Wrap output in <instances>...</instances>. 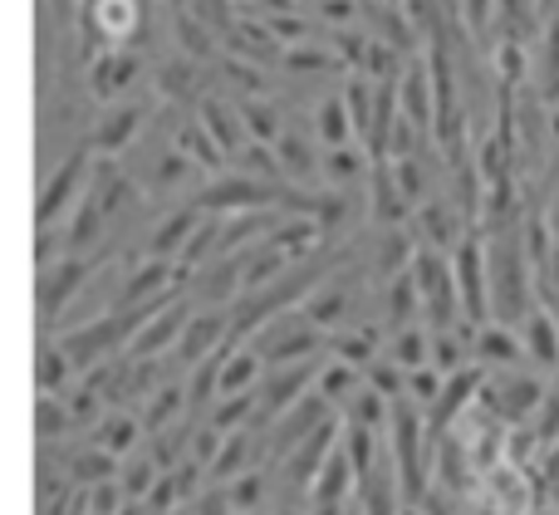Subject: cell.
I'll return each mask as SVG.
<instances>
[{"instance_id":"obj_1","label":"cell","mask_w":559,"mask_h":515,"mask_svg":"<svg viewBox=\"0 0 559 515\" xmlns=\"http://www.w3.org/2000/svg\"><path fill=\"white\" fill-rule=\"evenodd\" d=\"M413 280L417 295H423V324L432 334H452L462 330V290H456V265L447 251H432V245H417L413 255Z\"/></svg>"},{"instance_id":"obj_2","label":"cell","mask_w":559,"mask_h":515,"mask_svg":"<svg viewBox=\"0 0 559 515\" xmlns=\"http://www.w3.org/2000/svg\"><path fill=\"white\" fill-rule=\"evenodd\" d=\"M94 163L98 157L88 153V147H79V153H69L64 163L49 172L45 192H39V202H35L39 231H55V226H64V216H74V206L84 202L88 182H94Z\"/></svg>"},{"instance_id":"obj_3","label":"cell","mask_w":559,"mask_h":515,"mask_svg":"<svg viewBox=\"0 0 559 515\" xmlns=\"http://www.w3.org/2000/svg\"><path fill=\"white\" fill-rule=\"evenodd\" d=\"M98 265H104L98 255H64V261L39 271V324H45V334H59L69 300H79V290L98 275Z\"/></svg>"},{"instance_id":"obj_4","label":"cell","mask_w":559,"mask_h":515,"mask_svg":"<svg viewBox=\"0 0 559 515\" xmlns=\"http://www.w3.org/2000/svg\"><path fill=\"white\" fill-rule=\"evenodd\" d=\"M319 344H324V330L309 324L305 314H280L275 324H265L255 334V354L265 359V369H289V363H309L319 359Z\"/></svg>"},{"instance_id":"obj_5","label":"cell","mask_w":559,"mask_h":515,"mask_svg":"<svg viewBox=\"0 0 559 515\" xmlns=\"http://www.w3.org/2000/svg\"><path fill=\"white\" fill-rule=\"evenodd\" d=\"M456 265V290H462V320L472 330L491 324V271H486V241L481 231H466L462 245L452 251Z\"/></svg>"},{"instance_id":"obj_6","label":"cell","mask_w":559,"mask_h":515,"mask_svg":"<svg viewBox=\"0 0 559 515\" xmlns=\"http://www.w3.org/2000/svg\"><path fill=\"white\" fill-rule=\"evenodd\" d=\"M319 369H324V363L309 359V363H289V369H271V373H265V383H261V418H255V428L271 432L275 422L295 408V403H305L309 393H314V383H319Z\"/></svg>"},{"instance_id":"obj_7","label":"cell","mask_w":559,"mask_h":515,"mask_svg":"<svg viewBox=\"0 0 559 515\" xmlns=\"http://www.w3.org/2000/svg\"><path fill=\"white\" fill-rule=\"evenodd\" d=\"M143 123H147V104H114V108H98L94 128H88V153H94L98 163H114V157H123L128 147L138 143Z\"/></svg>"},{"instance_id":"obj_8","label":"cell","mask_w":559,"mask_h":515,"mask_svg":"<svg viewBox=\"0 0 559 515\" xmlns=\"http://www.w3.org/2000/svg\"><path fill=\"white\" fill-rule=\"evenodd\" d=\"M138 74H143L138 49H104V55L88 59V94L104 108H114V104H123V94L133 88Z\"/></svg>"},{"instance_id":"obj_9","label":"cell","mask_w":559,"mask_h":515,"mask_svg":"<svg viewBox=\"0 0 559 515\" xmlns=\"http://www.w3.org/2000/svg\"><path fill=\"white\" fill-rule=\"evenodd\" d=\"M226 344H231V310H192L182 344H177V359L197 369V363L216 359Z\"/></svg>"},{"instance_id":"obj_10","label":"cell","mask_w":559,"mask_h":515,"mask_svg":"<svg viewBox=\"0 0 559 515\" xmlns=\"http://www.w3.org/2000/svg\"><path fill=\"white\" fill-rule=\"evenodd\" d=\"M202 221H206V212L197 202L167 212L163 221H157V231L143 241V261H182V251L192 245V236H197V226Z\"/></svg>"},{"instance_id":"obj_11","label":"cell","mask_w":559,"mask_h":515,"mask_svg":"<svg viewBox=\"0 0 559 515\" xmlns=\"http://www.w3.org/2000/svg\"><path fill=\"white\" fill-rule=\"evenodd\" d=\"M397 98H403L407 123H417L423 133H437V88H432V64L427 59H407L403 79H397Z\"/></svg>"},{"instance_id":"obj_12","label":"cell","mask_w":559,"mask_h":515,"mask_svg":"<svg viewBox=\"0 0 559 515\" xmlns=\"http://www.w3.org/2000/svg\"><path fill=\"white\" fill-rule=\"evenodd\" d=\"M535 94L545 108H559V10L540 20V35H535V74H531Z\"/></svg>"},{"instance_id":"obj_13","label":"cell","mask_w":559,"mask_h":515,"mask_svg":"<svg viewBox=\"0 0 559 515\" xmlns=\"http://www.w3.org/2000/svg\"><path fill=\"white\" fill-rule=\"evenodd\" d=\"M299 314H305L309 324H319V330H348V314H354V290L344 285V275H334V280H324L314 295H309L305 304H299Z\"/></svg>"},{"instance_id":"obj_14","label":"cell","mask_w":559,"mask_h":515,"mask_svg":"<svg viewBox=\"0 0 559 515\" xmlns=\"http://www.w3.org/2000/svg\"><path fill=\"white\" fill-rule=\"evenodd\" d=\"M173 147L187 157V163H197L202 172H212V177L222 172L226 163H231V157L222 153V143L212 137V128L202 123V113H197V118H182V123L173 128Z\"/></svg>"},{"instance_id":"obj_15","label":"cell","mask_w":559,"mask_h":515,"mask_svg":"<svg viewBox=\"0 0 559 515\" xmlns=\"http://www.w3.org/2000/svg\"><path fill=\"white\" fill-rule=\"evenodd\" d=\"M472 354H476V363H481V369H511L515 359H525V339H521V330L491 320V324H481V330H476Z\"/></svg>"},{"instance_id":"obj_16","label":"cell","mask_w":559,"mask_h":515,"mask_svg":"<svg viewBox=\"0 0 559 515\" xmlns=\"http://www.w3.org/2000/svg\"><path fill=\"white\" fill-rule=\"evenodd\" d=\"M329 349H334L338 363H348V369L368 373L378 359H383L388 339H383V330H373V324H358V330H338L334 339H329Z\"/></svg>"},{"instance_id":"obj_17","label":"cell","mask_w":559,"mask_h":515,"mask_svg":"<svg viewBox=\"0 0 559 515\" xmlns=\"http://www.w3.org/2000/svg\"><path fill=\"white\" fill-rule=\"evenodd\" d=\"M521 339H525V359H531L535 369L559 373V320L545 310V304L521 324Z\"/></svg>"},{"instance_id":"obj_18","label":"cell","mask_w":559,"mask_h":515,"mask_svg":"<svg viewBox=\"0 0 559 515\" xmlns=\"http://www.w3.org/2000/svg\"><path fill=\"white\" fill-rule=\"evenodd\" d=\"M88 196L104 206V216H123L128 206H138V182L128 172H118V163H94V182H88Z\"/></svg>"},{"instance_id":"obj_19","label":"cell","mask_w":559,"mask_h":515,"mask_svg":"<svg viewBox=\"0 0 559 515\" xmlns=\"http://www.w3.org/2000/svg\"><path fill=\"white\" fill-rule=\"evenodd\" d=\"M417 320H423V295H417L413 271H403V275H393V280L383 285V330L388 334L413 330Z\"/></svg>"},{"instance_id":"obj_20","label":"cell","mask_w":559,"mask_h":515,"mask_svg":"<svg viewBox=\"0 0 559 515\" xmlns=\"http://www.w3.org/2000/svg\"><path fill=\"white\" fill-rule=\"evenodd\" d=\"M74 379H79V369L69 363V354L59 349L55 334H45V339H39V359H35L39 393H45V398H64V393L74 388Z\"/></svg>"},{"instance_id":"obj_21","label":"cell","mask_w":559,"mask_h":515,"mask_svg":"<svg viewBox=\"0 0 559 515\" xmlns=\"http://www.w3.org/2000/svg\"><path fill=\"white\" fill-rule=\"evenodd\" d=\"M64 471H69V481H74V491H98L123 477V462L98 447H84V452H74V457H64Z\"/></svg>"},{"instance_id":"obj_22","label":"cell","mask_w":559,"mask_h":515,"mask_svg":"<svg viewBox=\"0 0 559 515\" xmlns=\"http://www.w3.org/2000/svg\"><path fill=\"white\" fill-rule=\"evenodd\" d=\"M147 438V428H143V418H133V412H108L104 422L94 428V447L98 452H108V457H133V447Z\"/></svg>"},{"instance_id":"obj_23","label":"cell","mask_w":559,"mask_h":515,"mask_svg":"<svg viewBox=\"0 0 559 515\" xmlns=\"http://www.w3.org/2000/svg\"><path fill=\"white\" fill-rule=\"evenodd\" d=\"M348 481L358 487V471H354V462H348V452H344V442L334 447V457L324 462V471H319V481H314V491H309V506H344V496H348Z\"/></svg>"},{"instance_id":"obj_24","label":"cell","mask_w":559,"mask_h":515,"mask_svg":"<svg viewBox=\"0 0 559 515\" xmlns=\"http://www.w3.org/2000/svg\"><path fill=\"white\" fill-rule=\"evenodd\" d=\"M354 133L358 128H354V113H348L344 94L324 98L314 113V143H324V153H334V147H354Z\"/></svg>"},{"instance_id":"obj_25","label":"cell","mask_w":559,"mask_h":515,"mask_svg":"<svg viewBox=\"0 0 559 515\" xmlns=\"http://www.w3.org/2000/svg\"><path fill=\"white\" fill-rule=\"evenodd\" d=\"M202 123L212 128V137L222 143V153H226V157H236L241 147H251V133H246L241 108L231 113V108H226L222 98H206V104H202Z\"/></svg>"},{"instance_id":"obj_26","label":"cell","mask_w":559,"mask_h":515,"mask_svg":"<svg viewBox=\"0 0 559 515\" xmlns=\"http://www.w3.org/2000/svg\"><path fill=\"white\" fill-rule=\"evenodd\" d=\"M388 359L397 363L403 373H413V369H427L432 363V330L427 324H413V330H397V334H388Z\"/></svg>"},{"instance_id":"obj_27","label":"cell","mask_w":559,"mask_h":515,"mask_svg":"<svg viewBox=\"0 0 559 515\" xmlns=\"http://www.w3.org/2000/svg\"><path fill=\"white\" fill-rule=\"evenodd\" d=\"M177 418H187V383L182 379H167L163 388L143 403V428L147 432H167Z\"/></svg>"},{"instance_id":"obj_28","label":"cell","mask_w":559,"mask_h":515,"mask_svg":"<svg viewBox=\"0 0 559 515\" xmlns=\"http://www.w3.org/2000/svg\"><path fill=\"white\" fill-rule=\"evenodd\" d=\"M358 388H364V373L348 369V363H338V359H329L324 369H319V383H314V393H319V398H324L334 412H344L348 403L358 398Z\"/></svg>"},{"instance_id":"obj_29","label":"cell","mask_w":559,"mask_h":515,"mask_svg":"<svg viewBox=\"0 0 559 515\" xmlns=\"http://www.w3.org/2000/svg\"><path fill=\"white\" fill-rule=\"evenodd\" d=\"M275 157H280V172H285V182H295V187H305L309 177L319 172L314 143H309V137H299V133H280Z\"/></svg>"},{"instance_id":"obj_30","label":"cell","mask_w":559,"mask_h":515,"mask_svg":"<svg viewBox=\"0 0 559 515\" xmlns=\"http://www.w3.org/2000/svg\"><path fill=\"white\" fill-rule=\"evenodd\" d=\"M192 177H202V167L187 163V157L177 153L173 143H167V147H163V157H157V163L147 167V182H143V187H147V192H177V187L192 182Z\"/></svg>"},{"instance_id":"obj_31","label":"cell","mask_w":559,"mask_h":515,"mask_svg":"<svg viewBox=\"0 0 559 515\" xmlns=\"http://www.w3.org/2000/svg\"><path fill=\"white\" fill-rule=\"evenodd\" d=\"M368 172H373V157L358 153V147H334V153H324V177H329L334 187L358 182V177L368 182Z\"/></svg>"},{"instance_id":"obj_32","label":"cell","mask_w":559,"mask_h":515,"mask_svg":"<svg viewBox=\"0 0 559 515\" xmlns=\"http://www.w3.org/2000/svg\"><path fill=\"white\" fill-rule=\"evenodd\" d=\"M35 432H39V442H45V447H55L64 432H74L69 403L64 398H45V393H39V403H35Z\"/></svg>"},{"instance_id":"obj_33","label":"cell","mask_w":559,"mask_h":515,"mask_svg":"<svg viewBox=\"0 0 559 515\" xmlns=\"http://www.w3.org/2000/svg\"><path fill=\"white\" fill-rule=\"evenodd\" d=\"M241 104V118H246V133H251V143H265L275 147L280 143V113L265 98H236Z\"/></svg>"},{"instance_id":"obj_34","label":"cell","mask_w":559,"mask_h":515,"mask_svg":"<svg viewBox=\"0 0 559 515\" xmlns=\"http://www.w3.org/2000/svg\"><path fill=\"white\" fill-rule=\"evenodd\" d=\"M157 481H163L157 462H153V457H133V462L123 467V477H118V487H123V496H128V501H138V506H143V501L153 496Z\"/></svg>"},{"instance_id":"obj_35","label":"cell","mask_w":559,"mask_h":515,"mask_svg":"<svg viewBox=\"0 0 559 515\" xmlns=\"http://www.w3.org/2000/svg\"><path fill=\"white\" fill-rule=\"evenodd\" d=\"M442 393H447V373H437L432 363L407 373V403H417L423 412H432L437 403H442Z\"/></svg>"},{"instance_id":"obj_36","label":"cell","mask_w":559,"mask_h":515,"mask_svg":"<svg viewBox=\"0 0 559 515\" xmlns=\"http://www.w3.org/2000/svg\"><path fill=\"white\" fill-rule=\"evenodd\" d=\"M364 383L378 393V398H388V403H403V398H407V373L397 369V363L388 359V354L373 363V369L364 373Z\"/></svg>"},{"instance_id":"obj_37","label":"cell","mask_w":559,"mask_h":515,"mask_svg":"<svg viewBox=\"0 0 559 515\" xmlns=\"http://www.w3.org/2000/svg\"><path fill=\"white\" fill-rule=\"evenodd\" d=\"M157 94L167 98V104H182V98L197 94V64L192 59H177V64H167L163 74H157Z\"/></svg>"},{"instance_id":"obj_38","label":"cell","mask_w":559,"mask_h":515,"mask_svg":"<svg viewBox=\"0 0 559 515\" xmlns=\"http://www.w3.org/2000/svg\"><path fill=\"white\" fill-rule=\"evenodd\" d=\"M280 59H285L289 74H324V69H338V64H344L334 49H319V45H295V49H285Z\"/></svg>"},{"instance_id":"obj_39","label":"cell","mask_w":559,"mask_h":515,"mask_svg":"<svg viewBox=\"0 0 559 515\" xmlns=\"http://www.w3.org/2000/svg\"><path fill=\"white\" fill-rule=\"evenodd\" d=\"M265 467L261 471H246V477H236L231 487H226V501H231V511L236 515H251L255 506H261V496H265Z\"/></svg>"},{"instance_id":"obj_40","label":"cell","mask_w":559,"mask_h":515,"mask_svg":"<svg viewBox=\"0 0 559 515\" xmlns=\"http://www.w3.org/2000/svg\"><path fill=\"white\" fill-rule=\"evenodd\" d=\"M496 15H501V0H462V20H466V29H472L476 39L491 35Z\"/></svg>"},{"instance_id":"obj_41","label":"cell","mask_w":559,"mask_h":515,"mask_svg":"<svg viewBox=\"0 0 559 515\" xmlns=\"http://www.w3.org/2000/svg\"><path fill=\"white\" fill-rule=\"evenodd\" d=\"M222 79L226 84H236V88H246V94H261L265 88V74H255V69H246V59H222Z\"/></svg>"},{"instance_id":"obj_42","label":"cell","mask_w":559,"mask_h":515,"mask_svg":"<svg viewBox=\"0 0 559 515\" xmlns=\"http://www.w3.org/2000/svg\"><path fill=\"white\" fill-rule=\"evenodd\" d=\"M309 20H299V15H271L265 20V29H271V39H285V49H295V45H305V35H309Z\"/></svg>"},{"instance_id":"obj_43","label":"cell","mask_w":559,"mask_h":515,"mask_svg":"<svg viewBox=\"0 0 559 515\" xmlns=\"http://www.w3.org/2000/svg\"><path fill=\"white\" fill-rule=\"evenodd\" d=\"M177 39H182V45H187V55H212V39H206V29H202V20H197V25H192V20H187V15H177Z\"/></svg>"},{"instance_id":"obj_44","label":"cell","mask_w":559,"mask_h":515,"mask_svg":"<svg viewBox=\"0 0 559 515\" xmlns=\"http://www.w3.org/2000/svg\"><path fill=\"white\" fill-rule=\"evenodd\" d=\"M49 15H55L59 29H69V20H74V5H84V0H45Z\"/></svg>"},{"instance_id":"obj_45","label":"cell","mask_w":559,"mask_h":515,"mask_svg":"<svg viewBox=\"0 0 559 515\" xmlns=\"http://www.w3.org/2000/svg\"><path fill=\"white\" fill-rule=\"evenodd\" d=\"M285 515H295V511H285Z\"/></svg>"}]
</instances>
